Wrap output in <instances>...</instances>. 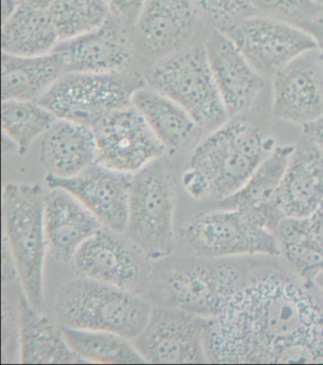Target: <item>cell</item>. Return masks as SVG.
<instances>
[{
	"label": "cell",
	"instance_id": "1",
	"mask_svg": "<svg viewBox=\"0 0 323 365\" xmlns=\"http://www.w3.org/2000/svg\"><path fill=\"white\" fill-rule=\"evenodd\" d=\"M205 344L212 364H323V307L299 282L268 272L207 320Z\"/></svg>",
	"mask_w": 323,
	"mask_h": 365
},
{
	"label": "cell",
	"instance_id": "2",
	"mask_svg": "<svg viewBox=\"0 0 323 365\" xmlns=\"http://www.w3.org/2000/svg\"><path fill=\"white\" fill-rule=\"evenodd\" d=\"M152 309L137 293L85 277L66 282L54 302L60 326L116 333L131 341L143 331Z\"/></svg>",
	"mask_w": 323,
	"mask_h": 365
},
{
	"label": "cell",
	"instance_id": "3",
	"mask_svg": "<svg viewBox=\"0 0 323 365\" xmlns=\"http://www.w3.org/2000/svg\"><path fill=\"white\" fill-rule=\"evenodd\" d=\"M46 192L39 184L8 183L2 192L3 232L23 294L34 309L44 307L48 252L44 225Z\"/></svg>",
	"mask_w": 323,
	"mask_h": 365
},
{
	"label": "cell",
	"instance_id": "4",
	"mask_svg": "<svg viewBox=\"0 0 323 365\" xmlns=\"http://www.w3.org/2000/svg\"><path fill=\"white\" fill-rule=\"evenodd\" d=\"M276 145L259 128L229 119L195 146L190 168L203 175L210 197L219 201L237 192Z\"/></svg>",
	"mask_w": 323,
	"mask_h": 365
},
{
	"label": "cell",
	"instance_id": "5",
	"mask_svg": "<svg viewBox=\"0 0 323 365\" xmlns=\"http://www.w3.org/2000/svg\"><path fill=\"white\" fill-rule=\"evenodd\" d=\"M244 283L235 267L220 260H175L153 268L148 292L158 306L178 307L209 320L227 309Z\"/></svg>",
	"mask_w": 323,
	"mask_h": 365
},
{
	"label": "cell",
	"instance_id": "6",
	"mask_svg": "<svg viewBox=\"0 0 323 365\" xmlns=\"http://www.w3.org/2000/svg\"><path fill=\"white\" fill-rule=\"evenodd\" d=\"M144 78L147 87L183 106L201 129L212 131L229 120L204 42H195L155 60Z\"/></svg>",
	"mask_w": 323,
	"mask_h": 365
},
{
	"label": "cell",
	"instance_id": "7",
	"mask_svg": "<svg viewBox=\"0 0 323 365\" xmlns=\"http://www.w3.org/2000/svg\"><path fill=\"white\" fill-rule=\"evenodd\" d=\"M175 188L163 158L133 175L125 232L148 259L171 257L175 249Z\"/></svg>",
	"mask_w": 323,
	"mask_h": 365
},
{
	"label": "cell",
	"instance_id": "8",
	"mask_svg": "<svg viewBox=\"0 0 323 365\" xmlns=\"http://www.w3.org/2000/svg\"><path fill=\"white\" fill-rule=\"evenodd\" d=\"M144 76L125 70L111 73H66L37 102L57 119L93 128L103 118L132 105L145 87Z\"/></svg>",
	"mask_w": 323,
	"mask_h": 365
},
{
	"label": "cell",
	"instance_id": "9",
	"mask_svg": "<svg viewBox=\"0 0 323 365\" xmlns=\"http://www.w3.org/2000/svg\"><path fill=\"white\" fill-rule=\"evenodd\" d=\"M178 234L189 252L199 259L281 255L275 232L236 209L220 207L195 215L180 227Z\"/></svg>",
	"mask_w": 323,
	"mask_h": 365
},
{
	"label": "cell",
	"instance_id": "10",
	"mask_svg": "<svg viewBox=\"0 0 323 365\" xmlns=\"http://www.w3.org/2000/svg\"><path fill=\"white\" fill-rule=\"evenodd\" d=\"M122 235L106 228L99 230L78 250L71 268L78 277L93 279L141 295L151 282V260Z\"/></svg>",
	"mask_w": 323,
	"mask_h": 365
},
{
	"label": "cell",
	"instance_id": "11",
	"mask_svg": "<svg viewBox=\"0 0 323 365\" xmlns=\"http://www.w3.org/2000/svg\"><path fill=\"white\" fill-rule=\"evenodd\" d=\"M206 324L207 319L186 310L157 306L132 343L146 364H206Z\"/></svg>",
	"mask_w": 323,
	"mask_h": 365
},
{
	"label": "cell",
	"instance_id": "12",
	"mask_svg": "<svg viewBox=\"0 0 323 365\" xmlns=\"http://www.w3.org/2000/svg\"><path fill=\"white\" fill-rule=\"evenodd\" d=\"M221 31L250 64L271 79L296 57L318 48L315 39L299 26L274 17L255 14Z\"/></svg>",
	"mask_w": 323,
	"mask_h": 365
},
{
	"label": "cell",
	"instance_id": "13",
	"mask_svg": "<svg viewBox=\"0 0 323 365\" xmlns=\"http://www.w3.org/2000/svg\"><path fill=\"white\" fill-rule=\"evenodd\" d=\"M96 165L135 175L165 154L140 112L129 106L103 118L93 126Z\"/></svg>",
	"mask_w": 323,
	"mask_h": 365
},
{
	"label": "cell",
	"instance_id": "14",
	"mask_svg": "<svg viewBox=\"0 0 323 365\" xmlns=\"http://www.w3.org/2000/svg\"><path fill=\"white\" fill-rule=\"evenodd\" d=\"M272 114L277 120L304 126L323 114V54L308 51L272 77Z\"/></svg>",
	"mask_w": 323,
	"mask_h": 365
},
{
	"label": "cell",
	"instance_id": "15",
	"mask_svg": "<svg viewBox=\"0 0 323 365\" xmlns=\"http://www.w3.org/2000/svg\"><path fill=\"white\" fill-rule=\"evenodd\" d=\"M133 175L109 170L94 163L82 173L66 179L48 176V188L69 192L102 224L125 234L128 226Z\"/></svg>",
	"mask_w": 323,
	"mask_h": 365
},
{
	"label": "cell",
	"instance_id": "16",
	"mask_svg": "<svg viewBox=\"0 0 323 365\" xmlns=\"http://www.w3.org/2000/svg\"><path fill=\"white\" fill-rule=\"evenodd\" d=\"M203 21L195 0H146L134 28L143 51L160 59L194 44Z\"/></svg>",
	"mask_w": 323,
	"mask_h": 365
},
{
	"label": "cell",
	"instance_id": "17",
	"mask_svg": "<svg viewBox=\"0 0 323 365\" xmlns=\"http://www.w3.org/2000/svg\"><path fill=\"white\" fill-rule=\"evenodd\" d=\"M207 59L229 119L252 108L264 90L265 79L221 31L212 29L205 40Z\"/></svg>",
	"mask_w": 323,
	"mask_h": 365
},
{
	"label": "cell",
	"instance_id": "18",
	"mask_svg": "<svg viewBox=\"0 0 323 365\" xmlns=\"http://www.w3.org/2000/svg\"><path fill=\"white\" fill-rule=\"evenodd\" d=\"M53 51L64 60L66 73H119L128 70L134 56L128 26L113 16L91 33L59 42Z\"/></svg>",
	"mask_w": 323,
	"mask_h": 365
},
{
	"label": "cell",
	"instance_id": "19",
	"mask_svg": "<svg viewBox=\"0 0 323 365\" xmlns=\"http://www.w3.org/2000/svg\"><path fill=\"white\" fill-rule=\"evenodd\" d=\"M294 146L276 145L247 182L235 194L220 201V207L238 210L259 225L276 232L285 218L279 203V190Z\"/></svg>",
	"mask_w": 323,
	"mask_h": 365
},
{
	"label": "cell",
	"instance_id": "20",
	"mask_svg": "<svg viewBox=\"0 0 323 365\" xmlns=\"http://www.w3.org/2000/svg\"><path fill=\"white\" fill-rule=\"evenodd\" d=\"M44 225L48 252L71 264L80 247L99 230V220L69 192L50 188L45 194Z\"/></svg>",
	"mask_w": 323,
	"mask_h": 365
},
{
	"label": "cell",
	"instance_id": "21",
	"mask_svg": "<svg viewBox=\"0 0 323 365\" xmlns=\"http://www.w3.org/2000/svg\"><path fill=\"white\" fill-rule=\"evenodd\" d=\"M323 200V153L304 138L294 146L279 190L285 217L307 218Z\"/></svg>",
	"mask_w": 323,
	"mask_h": 365
},
{
	"label": "cell",
	"instance_id": "22",
	"mask_svg": "<svg viewBox=\"0 0 323 365\" xmlns=\"http://www.w3.org/2000/svg\"><path fill=\"white\" fill-rule=\"evenodd\" d=\"M40 162L48 176L66 179L96 163V143L91 126L57 119L43 135Z\"/></svg>",
	"mask_w": 323,
	"mask_h": 365
},
{
	"label": "cell",
	"instance_id": "23",
	"mask_svg": "<svg viewBox=\"0 0 323 365\" xmlns=\"http://www.w3.org/2000/svg\"><path fill=\"white\" fill-rule=\"evenodd\" d=\"M17 341L21 364H83L66 343L62 327L19 296Z\"/></svg>",
	"mask_w": 323,
	"mask_h": 365
},
{
	"label": "cell",
	"instance_id": "24",
	"mask_svg": "<svg viewBox=\"0 0 323 365\" xmlns=\"http://www.w3.org/2000/svg\"><path fill=\"white\" fill-rule=\"evenodd\" d=\"M2 101H39L64 74V60L56 51L39 56L2 53Z\"/></svg>",
	"mask_w": 323,
	"mask_h": 365
},
{
	"label": "cell",
	"instance_id": "25",
	"mask_svg": "<svg viewBox=\"0 0 323 365\" xmlns=\"http://www.w3.org/2000/svg\"><path fill=\"white\" fill-rule=\"evenodd\" d=\"M132 106L166 152L183 148L201 129L183 106L147 86L135 92Z\"/></svg>",
	"mask_w": 323,
	"mask_h": 365
},
{
	"label": "cell",
	"instance_id": "26",
	"mask_svg": "<svg viewBox=\"0 0 323 365\" xmlns=\"http://www.w3.org/2000/svg\"><path fill=\"white\" fill-rule=\"evenodd\" d=\"M60 42L48 10L17 6L2 20V53L16 56H39L53 53Z\"/></svg>",
	"mask_w": 323,
	"mask_h": 365
},
{
	"label": "cell",
	"instance_id": "27",
	"mask_svg": "<svg viewBox=\"0 0 323 365\" xmlns=\"http://www.w3.org/2000/svg\"><path fill=\"white\" fill-rule=\"evenodd\" d=\"M280 252L302 280L312 282L323 272V244L307 218L285 217L276 230Z\"/></svg>",
	"mask_w": 323,
	"mask_h": 365
},
{
	"label": "cell",
	"instance_id": "28",
	"mask_svg": "<svg viewBox=\"0 0 323 365\" xmlns=\"http://www.w3.org/2000/svg\"><path fill=\"white\" fill-rule=\"evenodd\" d=\"M66 343L83 364H147L131 340L116 333L62 327Z\"/></svg>",
	"mask_w": 323,
	"mask_h": 365
},
{
	"label": "cell",
	"instance_id": "29",
	"mask_svg": "<svg viewBox=\"0 0 323 365\" xmlns=\"http://www.w3.org/2000/svg\"><path fill=\"white\" fill-rule=\"evenodd\" d=\"M56 120V115L37 101H2L3 136L19 155L27 153Z\"/></svg>",
	"mask_w": 323,
	"mask_h": 365
},
{
	"label": "cell",
	"instance_id": "30",
	"mask_svg": "<svg viewBox=\"0 0 323 365\" xmlns=\"http://www.w3.org/2000/svg\"><path fill=\"white\" fill-rule=\"evenodd\" d=\"M48 13L60 42L102 27L112 16L106 0H56Z\"/></svg>",
	"mask_w": 323,
	"mask_h": 365
},
{
	"label": "cell",
	"instance_id": "31",
	"mask_svg": "<svg viewBox=\"0 0 323 365\" xmlns=\"http://www.w3.org/2000/svg\"><path fill=\"white\" fill-rule=\"evenodd\" d=\"M205 21L223 30L258 14L252 0H195Z\"/></svg>",
	"mask_w": 323,
	"mask_h": 365
},
{
	"label": "cell",
	"instance_id": "32",
	"mask_svg": "<svg viewBox=\"0 0 323 365\" xmlns=\"http://www.w3.org/2000/svg\"><path fill=\"white\" fill-rule=\"evenodd\" d=\"M256 11L291 24L301 26L322 16L323 9L313 0H252Z\"/></svg>",
	"mask_w": 323,
	"mask_h": 365
},
{
	"label": "cell",
	"instance_id": "33",
	"mask_svg": "<svg viewBox=\"0 0 323 365\" xmlns=\"http://www.w3.org/2000/svg\"><path fill=\"white\" fill-rule=\"evenodd\" d=\"M111 14L128 27H134L146 0H106Z\"/></svg>",
	"mask_w": 323,
	"mask_h": 365
},
{
	"label": "cell",
	"instance_id": "34",
	"mask_svg": "<svg viewBox=\"0 0 323 365\" xmlns=\"http://www.w3.org/2000/svg\"><path fill=\"white\" fill-rule=\"evenodd\" d=\"M181 182H183V188L194 200H200L210 197L209 184L203 175L196 169L188 166L183 172Z\"/></svg>",
	"mask_w": 323,
	"mask_h": 365
},
{
	"label": "cell",
	"instance_id": "35",
	"mask_svg": "<svg viewBox=\"0 0 323 365\" xmlns=\"http://www.w3.org/2000/svg\"><path fill=\"white\" fill-rule=\"evenodd\" d=\"M304 137L315 143L323 153V114L318 119L302 126Z\"/></svg>",
	"mask_w": 323,
	"mask_h": 365
},
{
	"label": "cell",
	"instance_id": "36",
	"mask_svg": "<svg viewBox=\"0 0 323 365\" xmlns=\"http://www.w3.org/2000/svg\"><path fill=\"white\" fill-rule=\"evenodd\" d=\"M315 39L318 48L323 53V14L299 26Z\"/></svg>",
	"mask_w": 323,
	"mask_h": 365
},
{
	"label": "cell",
	"instance_id": "37",
	"mask_svg": "<svg viewBox=\"0 0 323 365\" xmlns=\"http://www.w3.org/2000/svg\"><path fill=\"white\" fill-rule=\"evenodd\" d=\"M307 220L313 234L323 244V200Z\"/></svg>",
	"mask_w": 323,
	"mask_h": 365
},
{
	"label": "cell",
	"instance_id": "38",
	"mask_svg": "<svg viewBox=\"0 0 323 365\" xmlns=\"http://www.w3.org/2000/svg\"><path fill=\"white\" fill-rule=\"evenodd\" d=\"M14 1L19 7L47 11L56 0H14Z\"/></svg>",
	"mask_w": 323,
	"mask_h": 365
},
{
	"label": "cell",
	"instance_id": "39",
	"mask_svg": "<svg viewBox=\"0 0 323 365\" xmlns=\"http://www.w3.org/2000/svg\"><path fill=\"white\" fill-rule=\"evenodd\" d=\"M313 284H315V287L318 289L323 297V272L314 279Z\"/></svg>",
	"mask_w": 323,
	"mask_h": 365
},
{
	"label": "cell",
	"instance_id": "40",
	"mask_svg": "<svg viewBox=\"0 0 323 365\" xmlns=\"http://www.w3.org/2000/svg\"><path fill=\"white\" fill-rule=\"evenodd\" d=\"M313 1L315 2L317 5H319V7L323 9V0H313Z\"/></svg>",
	"mask_w": 323,
	"mask_h": 365
},
{
	"label": "cell",
	"instance_id": "41",
	"mask_svg": "<svg viewBox=\"0 0 323 365\" xmlns=\"http://www.w3.org/2000/svg\"><path fill=\"white\" fill-rule=\"evenodd\" d=\"M322 14H323V13H322Z\"/></svg>",
	"mask_w": 323,
	"mask_h": 365
},
{
	"label": "cell",
	"instance_id": "42",
	"mask_svg": "<svg viewBox=\"0 0 323 365\" xmlns=\"http://www.w3.org/2000/svg\"><path fill=\"white\" fill-rule=\"evenodd\" d=\"M323 54V53H322Z\"/></svg>",
	"mask_w": 323,
	"mask_h": 365
}]
</instances>
